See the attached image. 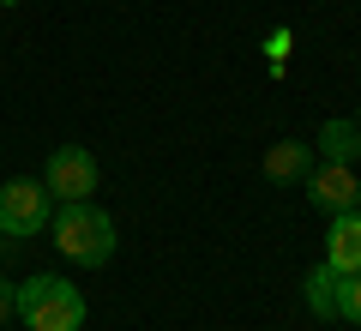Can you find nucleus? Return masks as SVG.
I'll return each instance as SVG.
<instances>
[{
    "mask_svg": "<svg viewBox=\"0 0 361 331\" xmlns=\"http://www.w3.org/2000/svg\"><path fill=\"white\" fill-rule=\"evenodd\" d=\"M13 319H18V289L0 277V325H13Z\"/></svg>",
    "mask_w": 361,
    "mask_h": 331,
    "instance_id": "nucleus-11",
    "label": "nucleus"
},
{
    "mask_svg": "<svg viewBox=\"0 0 361 331\" xmlns=\"http://www.w3.org/2000/svg\"><path fill=\"white\" fill-rule=\"evenodd\" d=\"M355 127H361V121H355Z\"/></svg>",
    "mask_w": 361,
    "mask_h": 331,
    "instance_id": "nucleus-13",
    "label": "nucleus"
},
{
    "mask_svg": "<svg viewBox=\"0 0 361 331\" xmlns=\"http://www.w3.org/2000/svg\"><path fill=\"white\" fill-rule=\"evenodd\" d=\"M0 6H18V0H0Z\"/></svg>",
    "mask_w": 361,
    "mask_h": 331,
    "instance_id": "nucleus-12",
    "label": "nucleus"
},
{
    "mask_svg": "<svg viewBox=\"0 0 361 331\" xmlns=\"http://www.w3.org/2000/svg\"><path fill=\"white\" fill-rule=\"evenodd\" d=\"M18 319L30 331H78L85 325V295L73 289L66 277H25L18 283Z\"/></svg>",
    "mask_w": 361,
    "mask_h": 331,
    "instance_id": "nucleus-2",
    "label": "nucleus"
},
{
    "mask_svg": "<svg viewBox=\"0 0 361 331\" xmlns=\"http://www.w3.org/2000/svg\"><path fill=\"white\" fill-rule=\"evenodd\" d=\"M301 187H307V199L319 205L325 217H343V211H361V181H355V169L349 163H313V175L301 181Z\"/></svg>",
    "mask_w": 361,
    "mask_h": 331,
    "instance_id": "nucleus-5",
    "label": "nucleus"
},
{
    "mask_svg": "<svg viewBox=\"0 0 361 331\" xmlns=\"http://www.w3.org/2000/svg\"><path fill=\"white\" fill-rule=\"evenodd\" d=\"M313 163H319L313 145L283 139V145H271V151H265V181H271V187H301V181L313 175Z\"/></svg>",
    "mask_w": 361,
    "mask_h": 331,
    "instance_id": "nucleus-6",
    "label": "nucleus"
},
{
    "mask_svg": "<svg viewBox=\"0 0 361 331\" xmlns=\"http://www.w3.org/2000/svg\"><path fill=\"white\" fill-rule=\"evenodd\" d=\"M49 235H54V247H61L73 265H85V271L109 265V253H115V223H109V211H97L90 199L61 205V211L49 217Z\"/></svg>",
    "mask_w": 361,
    "mask_h": 331,
    "instance_id": "nucleus-1",
    "label": "nucleus"
},
{
    "mask_svg": "<svg viewBox=\"0 0 361 331\" xmlns=\"http://www.w3.org/2000/svg\"><path fill=\"white\" fill-rule=\"evenodd\" d=\"M307 307L319 319H337V271L331 265H313L307 271Z\"/></svg>",
    "mask_w": 361,
    "mask_h": 331,
    "instance_id": "nucleus-9",
    "label": "nucleus"
},
{
    "mask_svg": "<svg viewBox=\"0 0 361 331\" xmlns=\"http://www.w3.org/2000/svg\"><path fill=\"white\" fill-rule=\"evenodd\" d=\"M313 151H319L325 163H349V169H355V157H361V127H349V121H325L319 139H313Z\"/></svg>",
    "mask_w": 361,
    "mask_h": 331,
    "instance_id": "nucleus-8",
    "label": "nucleus"
},
{
    "mask_svg": "<svg viewBox=\"0 0 361 331\" xmlns=\"http://www.w3.org/2000/svg\"><path fill=\"white\" fill-rule=\"evenodd\" d=\"M325 265H331L337 277L361 271V211L331 217V229H325Z\"/></svg>",
    "mask_w": 361,
    "mask_h": 331,
    "instance_id": "nucleus-7",
    "label": "nucleus"
},
{
    "mask_svg": "<svg viewBox=\"0 0 361 331\" xmlns=\"http://www.w3.org/2000/svg\"><path fill=\"white\" fill-rule=\"evenodd\" d=\"M97 181H103V169H97V157H90L85 145H61V151L49 157V169H42V187H49V199H61V205L90 199Z\"/></svg>",
    "mask_w": 361,
    "mask_h": 331,
    "instance_id": "nucleus-4",
    "label": "nucleus"
},
{
    "mask_svg": "<svg viewBox=\"0 0 361 331\" xmlns=\"http://www.w3.org/2000/svg\"><path fill=\"white\" fill-rule=\"evenodd\" d=\"M54 199L42 181H6L0 187V241H30V235L49 229Z\"/></svg>",
    "mask_w": 361,
    "mask_h": 331,
    "instance_id": "nucleus-3",
    "label": "nucleus"
},
{
    "mask_svg": "<svg viewBox=\"0 0 361 331\" xmlns=\"http://www.w3.org/2000/svg\"><path fill=\"white\" fill-rule=\"evenodd\" d=\"M337 319H349V325L361 331V271L337 277Z\"/></svg>",
    "mask_w": 361,
    "mask_h": 331,
    "instance_id": "nucleus-10",
    "label": "nucleus"
}]
</instances>
